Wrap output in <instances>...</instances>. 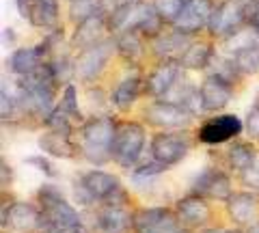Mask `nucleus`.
<instances>
[{
  "mask_svg": "<svg viewBox=\"0 0 259 233\" xmlns=\"http://www.w3.org/2000/svg\"><path fill=\"white\" fill-rule=\"evenodd\" d=\"M214 7L216 5L212 0H184L171 26L186 35H197L203 28H207Z\"/></svg>",
  "mask_w": 259,
  "mask_h": 233,
  "instance_id": "1a4fd4ad",
  "label": "nucleus"
},
{
  "mask_svg": "<svg viewBox=\"0 0 259 233\" xmlns=\"http://www.w3.org/2000/svg\"><path fill=\"white\" fill-rule=\"evenodd\" d=\"M37 145H39V149H41L44 154L54 156V158H65V160L74 158L76 151H80L78 145L71 143V136L61 134V132H54V130H48L46 134L39 136Z\"/></svg>",
  "mask_w": 259,
  "mask_h": 233,
  "instance_id": "b1692460",
  "label": "nucleus"
},
{
  "mask_svg": "<svg viewBox=\"0 0 259 233\" xmlns=\"http://www.w3.org/2000/svg\"><path fill=\"white\" fill-rule=\"evenodd\" d=\"M26 164H30V166H37V171L46 173L48 177H54V175H56L54 166H52L50 162H48V160H46L44 156H30V158H26Z\"/></svg>",
  "mask_w": 259,
  "mask_h": 233,
  "instance_id": "4c0bfd02",
  "label": "nucleus"
},
{
  "mask_svg": "<svg viewBox=\"0 0 259 233\" xmlns=\"http://www.w3.org/2000/svg\"><path fill=\"white\" fill-rule=\"evenodd\" d=\"M117 121L110 117H91L80 125L78 149L91 164H106L112 160V138H115Z\"/></svg>",
  "mask_w": 259,
  "mask_h": 233,
  "instance_id": "7ed1b4c3",
  "label": "nucleus"
},
{
  "mask_svg": "<svg viewBox=\"0 0 259 233\" xmlns=\"http://www.w3.org/2000/svg\"><path fill=\"white\" fill-rule=\"evenodd\" d=\"M242 127L244 125H242V121L236 115H221V117H214L201 125L197 136H199V141L205 145H221V143L236 138L242 132Z\"/></svg>",
  "mask_w": 259,
  "mask_h": 233,
  "instance_id": "f3484780",
  "label": "nucleus"
},
{
  "mask_svg": "<svg viewBox=\"0 0 259 233\" xmlns=\"http://www.w3.org/2000/svg\"><path fill=\"white\" fill-rule=\"evenodd\" d=\"M143 89H145V82L141 80V76H136V74L127 76L115 86V91H112V95H110V102L117 106V110L125 112V110L132 108V104L136 100H139Z\"/></svg>",
  "mask_w": 259,
  "mask_h": 233,
  "instance_id": "a878e982",
  "label": "nucleus"
},
{
  "mask_svg": "<svg viewBox=\"0 0 259 233\" xmlns=\"http://www.w3.org/2000/svg\"><path fill=\"white\" fill-rule=\"evenodd\" d=\"M115 45H117V54L125 63H130L132 67L141 65V61L145 56V37L143 35H139L136 30H123V33L117 35Z\"/></svg>",
  "mask_w": 259,
  "mask_h": 233,
  "instance_id": "393cba45",
  "label": "nucleus"
},
{
  "mask_svg": "<svg viewBox=\"0 0 259 233\" xmlns=\"http://www.w3.org/2000/svg\"><path fill=\"white\" fill-rule=\"evenodd\" d=\"M104 7L106 0H69V18L80 24L95 15H106Z\"/></svg>",
  "mask_w": 259,
  "mask_h": 233,
  "instance_id": "c756f323",
  "label": "nucleus"
},
{
  "mask_svg": "<svg viewBox=\"0 0 259 233\" xmlns=\"http://www.w3.org/2000/svg\"><path fill=\"white\" fill-rule=\"evenodd\" d=\"M192 192L207 201H227L233 195L229 175L218 168H205L192 183Z\"/></svg>",
  "mask_w": 259,
  "mask_h": 233,
  "instance_id": "2eb2a0df",
  "label": "nucleus"
},
{
  "mask_svg": "<svg viewBox=\"0 0 259 233\" xmlns=\"http://www.w3.org/2000/svg\"><path fill=\"white\" fill-rule=\"evenodd\" d=\"M52 52V48L48 45L46 41L44 43H39V45H30V48H18L11 56H9V61H7V65H9V69L13 71L15 76H30V74H35V71L39 67H44L46 65V56Z\"/></svg>",
  "mask_w": 259,
  "mask_h": 233,
  "instance_id": "a211bd4d",
  "label": "nucleus"
},
{
  "mask_svg": "<svg viewBox=\"0 0 259 233\" xmlns=\"http://www.w3.org/2000/svg\"><path fill=\"white\" fill-rule=\"evenodd\" d=\"M145 145V127L136 121H117L115 138H112V160L123 166L132 168L141 158Z\"/></svg>",
  "mask_w": 259,
  "mask_h": 233,
  "instance_id": "39448f33",
  "label": "nucleus"
},
{
  "mask_svg": "<svg viewBox=\"0 0 259 233\" xmlns=\"http://www.w3.org/2000/svg\"><path fill=\"white\" fill-rule=\"evenodd\" d=\"M246 130L253 138H259V95H257L255 104L250 106L248 115H246Z\"/></svg>",
  "mask_w": 259,
  "mask_h": 233,
  "instance_id": "72a5a7b5",
  "label": "nucleus"
},
{
  "mask_svg": "<svg viewBox=\"0 0 259 233\" xmlns=\"http://www.w3.org/2000/svg\"><path fill=\"white\" fill-rule=\"evenodd\" d=\"M190 141L186 132H160L151 141V158L164 166H173L188 156Z\"/></svg>",
  "mask_w": 259,
  "mask_h": 233,
  "instance_id": "9d476101",
  "label": "nucleus"
},
{
  "mask_svg": "<svg viewBox=\"0 0 259 233\" xmlns=\"http://www.w3.org/2000/svg\"><path fill=\"white\" fill-rule=\"evenodd\" d=\"M166 168H168V166L160 164V162H156V160L151 158V162H149V164H143L141 168H136V171H134V177H151V175L164 173Z\"/></svg>",
  "mask_w": 259,
  "mask_h": 233,
  "instance_id": "e433bc0d",
  "label": "nucleus"
},
{
  "mask_svg": "<svg viewBox=\"0 0 259 233\" xmlns=\"http://www.w3.org/2000/svg\"><path fill=\"white\" fill-rule=\"evenodd\" d=\"M229 56L236 61V65L242 74H257L259 71V39L250 41L248 45L240 48L236 52H231Z\"/></svg>",
  "mask_w": 259,
  "mask_h": 233,
  "instance_id": "c85d7f7f",
  "label": "nucleus"
},
{
  "mask_svg": "<svg viewBox=\"0 0 259 233\" xmlns=\"http://www.w3.org/2000/svg\"><path fill=\"white\" fill-rule=\"evenodd\" d=\"M61 108L67 112V115L74 119L78 123H84L82 121V112H80V106H78V93H76V86L74 84H65L63 89V95H61Z\"/></svg>",
  "mask_w": 259,
  "mask_h": 233,
  "instance_id": "7c9ffc66",
  "label": "nucleus"
},
{
  "mask_svg": "<svg viewBox=\"0 0 259 233\" xmlns=\"http://www.w3.org/2000/svg\"><path fill=\"white\" fill-rule=\"evenodd\" d=\"M18 11L35 28H56L59 24V3L56 0H15Z\"/></svg>",
  "mask_w": 259,
  "mask_h": 233,
  "instance_id": "dca6fc26",
  "label": "nucleus"
},
{
  "mask_svg": "<svg viewBox=\"0 0 259 233\" xmlns=\"http://www.w3.org/2000/svg\"><path fill=\"white\" fill-rule=\"evenodd\" d=\"M9 227L18 233H39L41 229V210L37 203L15 201L9 207Z\"/></svg>",
  "mask_w": 259,
  "mask_h": 233,
  "instance_id": "4be33fe9",
  "label": "nucleus"
},
{
  "mask_svg": "<svg viewBox=\"0 0 259 233\" xmlns=\"http://www.w3.org/2000/svg\"><path fill=\"white\" fill-rule=\"evenodd\" d=\"M240 179L246 188H250V192H259V166L253 164L250 168L240 173Z\"/></svg>",
  "mask_w": 259,
  "mask_h": 233,
  "instance_id": "f704fd0d",
  "label": "nucleus"
},
{
  "mask_svg": "<svg viewBox=\"0 0 259 233\" xmlns=\"http://www.w3.org/2000/svg\"><path fill=\"white\" fill-rule=\"evenodd\" d=\"M248 26H253V28H255V33L259 35V9H257V13L253 15V20H250Z\"/></svg>",
  "mask_w": 259,
  "mask_h": 233,
  "instance_id": "79ce46f5",
  "label": "nucleus"
},
{
  "mask_svg": "<svg viewBox=\"0 0 259 233\" xmlns=\"http://www.w3.org/2000/svg\"><path fill=\"white\" fill-rule=\"evenodd\" d=\"M186 227L182 224L175 210L168 207H141L134 212L132 233H184Z\"/></svg>",
  "mask_w": 259,
  "mask_h": 233,
  "instance_id": "0eeeda50",
  "label": "nucleus"
},
{
  "mask_svg": "<svg viewBox=\"0 0 259 233\" xmlns=\"http://www.w3.org/2000/svg\"><path fill=\"white\" fill-rule=\"evenodd\" d=\"M115 50H117L115 41L104 39V41L87 48V50H82V52H78L76 61H74L76 78L82 80V82H91V80H95L104 71V67H106V63H108V59L112 56Z\"/></svg>",
  "mask_w": 259,
  "mask_h": 233,
  "instance_id": "6e6552de",
  "label": "nucleus"
},
{
  "mask_svg": "<svg viewBox=\"0 0 259 233\" xmlns=\"http://www.w3.org/2000/svg\"><path fill=\"white\" fill-rule=\"evenodd\" d=\"M108 28V20H106V15H95V18H89L84 22H80L78 26H76V33H74V39H71V45L76 48L78 52H82L87 50V48H91L95 43H100L104 41V33Z\"/></svg>",
  "mask_w": 259,
  "mask_h": 233,
  "instance_id": "5701e85b",
  "label": "nucleus"
},
{
  "mask_svg": "<svg viewBox=\"0 0 259 233\" xmlns=\"http://www.w3.org/2000/svg\"><path fill=\"white\" fill-rule=\"evenodd\" d=\"M201 102H203V110L207 112H216L223 110L227 104L233 98V84H229L227 80L218 78V76H207L203 82H201Z\"/></svg>",
  "mask_w": 259,
  "mask_h": 233,
  "instance_id": "412c9836",
  "label": "nucleus"
},
{
  "mask_svg": "<svg viewBox=\"0 0 259 233\" xmlns=\"http://www.w3.org/2000/svg\"><path fill=\"white\" fill-rule=\"evenodd\" d=\"M175 214L180 216L186 229H207L209 220H212V207H209L207 199L194 195V192L177 201Z\"/></svg>",
  "mask_w": 259,
  "mask_h": 233,
  "instance_id": "ddd939ff",
  "label": "nucleus"
},
{
  "mask_svg": "<svg viewBox=\"0 0 259 233\" xmlns=\"http://www.w3.org/2000/svg\"><path fill=\"white\" fill-rule=\"evenodd\" d=\"M0 183H3V190H7V186L11 183V168L7 166V162H3V179H0Z\"/></svg>",
  "mask_w": 259,
  "mask_h": 233,
  "instance_id": "a19ab883",
  "label": "nucleus"
},
{
  "mask_svg": "<svg viewBox=\"0 0 259 233\" xmlns=\"http://www.w3.org/2000/svg\"><path fill=\"white\" fill-rule=\"evenodd\" d=\"M225 203L229 218L240 229H250L259 224V197L255 192H233Z\"/></svg>",
  "mask_w": 259,
  "mask_h": 233,
  "instance_id": "4468645a",
  "label": "nucleus"
},
{
  "mask_svg": "<svg viewBox=\"0 0 259 233\" xmlns=\"http://www.w3.org/2000/svg\"><path fill=\"white\" fill-rule=\"evenodd\" d=\"M182 3H184V0H151L153 9H156L160 18L164 22H168V24H173V20H175L177 11H180Z\"/></svg>",
  "mask_w": 259,
  "mask_h": 233,
  "instance_id": "473e14b6",
  "label": "nucleus"
},
{
  "mask_svg": "<svg viewBox=\"0 0 259 233\" xmlns=\"http://www.w3.org/2000/svg\"><path fill=\"white\" fill-rule=\"evenodd\" d=\"M56 86H59V82H56L50 61H48L35 74L24 76L18 82V104L26 112H30L35 117H41L46 121L54 110Z\"/></svg>",
  "mask_w": 259,
  "mask_h": 233,
  "instance_id": "f257e3e1",
  "label": "nucleus"
},
{
  "mask_svg": "<svg viewBox=\"0 0 259 233\" xmlns=\"http://www.w3.org/2000/svg\"><path fill=\"white\" fill-rule=\"evenodd\" d=\"M76 201L80 205H127L130 195L125 188L121 186V181L112 173L106 171H89L76 181L74 186Z\"/></svg>",
  "mask_w": 259,
  "mask_h": 233,
  "instance_id": "f03ea898",
  "label": "nucleus"
},
{
  "mask_svg": "<svg viewBox=\"0 0 259 233\" xmlns=\"http://www.w3.org/2000/svg\"><path fill=\"white\" fill-rule=\"evenodd\" d=\"M199 233H244L240 227L236 229H225V227H207V229H201Z\"/></svg>",
  "mask_w": 259,
  "mask_h": 233,
  "instance_id": "ea45409f",
  "label": "nucleus"
},
{
  "mask_svg": "<svg viewBox=\"0 0 259 233\" xmlns=\"http://www.w3.org/2000/svg\"><path fill=\"white\" fill-rule=\"evenodd\" d=\"M227 160H229L231 168H236L238 173L246 171L253 164H257V149L253 143H233L227 149Z\"/></svg>",
  "mask_w": 259,
  "mask_h": 233,
  "instance_id": "cd10ccee",
  "label": "nucleus"
},
{
  "mask_svg": "<svg viewBox=\"0 0 259 233\" xmlns=\"http://www.w3.org/2000/svg\"><path fill=\"white\" fill-rule=\"evenodd\" d=\"M214 61V48L207 41H192L180 59L182 69H205Z\"/></svg>",
  "mask_w": 259,
  "mask_h": 233,
  "instance_id": "bb28decb",
  "label": "nucleus"
},
{
  "mask_svg": "<svg viewBox=\"0 0 259 233\" xmlns=\"http://www.w3.org/2000/svg\"><path fill=\"white\" fill-rule=\"evenodd\" d=\"M39 233H89L87 227H74V229H41Z\"/></svg>",
  "mask_w": 259,
  "mask_h": 233,
  "instance_id": "58836bf2",
  "label": "nucleus"
},
{
  "mask_svg": "<svg viewBox=\"0 0 259 233\" xmlns=\"http://www.w3.org/2000/svg\"><path fill=\"white\" fill-rule=\"evenodd\" d=\"M0 115H3V119L7 121L9 117H13V110H15V104H18V100L11 98L9 93H7V86H3V91H0Z\"/></svg>",
  "mask_w": 259,
  "mask_h": 233,
  "instance_id": "c9c22d12",
  "label": "nucleus"
},
{
  "mask_svg": "<svg viewBox=\"0 0 259 233\" xmlns=\"http://www.w3.org/2000/svg\"><path fill=\"white\" fill-rule=\"evenodd\" d=\"M37 205L41 210V229L82 227V218H80L78 210L71 203H67V199L61 195V190L52 183H44L37 190Z\"/></svg>",
  "mask_w": 259,
  "mask_h": 233,
  "instance_id": "20e7f679",
  "label": "nucleus"
},
{
  "mask_svg": "<svg viewBox=\"0 0 259 233\" xmlns=\"http://www.w3.org/2000/svg\"><path fill=\"white\" fill-rule=\"evenodd\" d=\"M134 212L130 205H95L93 212V233H132Z\"/></svg>",
  "mask_w": 259,
  "mask_h": 233,
  "instance_id": "f8f14e48",
  "label": "nucleus"
},
{
  "mask_svg": "<svg viewBox=\"0 0 259 233\" xmlns=\"http://www.w3.org/2000/svg\"><path fill=\"white\" fill-rule=\"evenodd\" d=\"M190 43H192V35H186L182 30L173 28V30H166V33H160L153 39V54L160 61L180 63V59L190 48Z\"/></svg>",
  "mask_w": 259,
  "mask_h": 233,
  "instance_id": "aec40b11",
  "label": "nucleus"
},
{
  "mask_svg": "<svg viewBox=\"0 0 259 233\" xmlns=\"http://www.w3.org/2000/svg\"><path fill=\"white\" fill-rule=\"evenodd\" d=\"M71 119L67 112H65L61 106L59 108H54L52 110V115L46 119V125H48V130H54V132H61V134H67V136H71V132H74V125H71Z\"/></svg>",
  "mask_w": 259,
  "mask_h": 233,
  "instance_id": "2f4dec72",
  "label": "nucleus"
},
{
  "mask_svg": "<svg viewBox=\"0 0 259 233\" xmlns=\"http://www.w3.org/2000/svg\"><path fill=\"white\" fill-rule=\"evenodd\" d=\"M145 121L160 130H186L192 121V115L177 104L158 100L145 108Z\"/></svg>",
  "mask_w": 259,
  "mask_h": 233,
  "instance_id": "9b49d317",
  "label": "nucleus"
},
{
  "mask_svg": "<svg viewBox=\"0 0 259 233\" xmlns=\"http://www.w3.org/2000/svg\"><path fill=\"white\" fill-rule=\"evenodd\" d=\"M244 24H248L244 0H223L221 5L214 7L207 30L216 39H227V37L236 35L238 30H242Z\"/></svg>",
  "mask_w": 259,
  "mask_h": 233,
  "instance_id": "423d86ee",
  "label": "nucleus"
},
{
  "mask_svg": "<svg viewBox=\"0 0 259 233\" xmlns=\"http://www.w3.org/2000/svg\"><path fill=\"white\" fill-rule=\"evenodd\" d=\"M182 78V67L180 63L171 61H160L156 67L149 71V76L145 78V93L151 98H164V95L173 89V84Z\"/></svg>",
  "mask_w": 259,
  "mask_h": 233,
  "instance_id": "6ab92c4d",
  "label": "nucleus"
},
{
  "mask_svg": "<svg viewBox=\"0 0 259 233\" xmlns=\"http://www.w3.org/2000/svg\"><path fill=\"white\" fill-rule=\"evenodd\" d=\"M123 3H130V5H136V3H143V0H123Z\"/></svg>",
  "mask_w": 259,
  "mask_h": 233,
  "instance_id": "37998d69",
  "label": "nucleus"
}]
</instances>
